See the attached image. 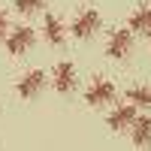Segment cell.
<instances>
[{"label":"cell","instance_id":"30bf717a","mask_svg":"<svg viewBox=\"0 0 151 151\" xmlns=\"http://www.w3.org/2000/svg\"><path fill=\"white\" fill-rule=\"evenodd\" d=\"M130 30L133 33H151V6H142V9H136L133 15H130Z\"/></svg>","mask_w":151,"mask_h":151},{"label":"cell","instance_id":"8992f818","mask_svg":"<svg viewBox=\"0 0 151 151\" xmlns=\"http://www.w3.org/2000/svg\"><path fill=\"white\" fill-rule=\"evenodd\" d=\"M42 88H45V73H42V70H30V73H24L21 79H18L15 91H18L21 100H33Z\"/></svg>","mask_w":151,"mask_h":151},{"label":"cell","instance_id":"5bb4252c","mask_svg":"<svg viewBox=\"0 0 151 151\" xmlns=\"http://www.w3.org/2000/svg\"><path fill=\"white\" fill-rule=\"evenodd\" d=\"M148 40H151V33H148Z\"/></svg>","mask_w":151,"mask_h":151},{"label":"cell","instance_id":"5b68a950","mask_svg":"<svg viewBox=\"0 0 151 151\" xmlns=\"http://www.w3.org/2000/svg\"><path fill=\"white\" fill-rule=\"evenodd\" d=\"M3 42H6V52L12 58H21L24 52H30V45H33V30L30 27H15V30H9V36Z\"/></svg>","mask_w":151,"mask_h":151},{"label":"cell","instance_id":"3957f363","mask_svg":"<svg viewBox=\"0 0 151 151\" xmlns=\"http://www.w3.org/2000/svg\"><path fill=\"white\" fill-rule=\"evenodd\" d=\"M133 52V30L130 27H121V30H115L109 36V42H106V55L112 58V60H124Z\"/></svg>","mask_w":151,"mask_h":151},{"label":"cell","instance_id":"4fadbf2b","mask_svg":"<svg viewBox=\"0 0 151 151\" xmlns=\"http://www.w3.org/2000/svg\"><path fill=\"white\" fill-rule=\"evenodd\" d=\"M6 30H9V21H6V12L0 9V40H6V36H9Z\"/></svg>","mask_w":151,"mask_h":151},{"label":"cell","instance_id":"277c9868","mask_svg":"<svg viewBox=\"0 0 151 151\" xmlns=\"http://www.w3.org/2000/svg\"><path fill=\"white\" fill-rule=\"evenodd\" d=\"M136 106L133 103H124V106H118V109H112V115H109V130L112 133H127V130H133V124H136Z\"/></svg>","mask_w":151,"mask_h":151},{"label":"cell","instance_id":"6da1fadb","mask_svg":"<svg viewBox=\"0 0 151 151\" xmlns=\"http://www.w3.org/2000/svg\"><path fill=\"white\" fill-rule=\"evenodd\" d=\"M112 100H115V82L112 79H91V85H88V91H85V103L91 106V109H103L109 106Z\"/></svg>","mask_w":151,"mask_h":151},{"label":"cell","instance_id":"9c48e42d","mask_svg":"<svg viewBox=\"0 0 151 151\" xmlns=\"http://www.w3.org/2000/svg\"><path fill=\"white\" fill-rule=\"evenodd\" d=\"M42 36H45L52 45H64V24H60L58 15H45V21H42Z\"/></svg>","mask_w":151,"mask_h":151},{"label":"cell","instance_id":"52a82bcc","mask_svg":"<svg viewBox=\"0 0 151 151\" xmlns=\"http://www.w3.org/2000/svg\"><path fill=\"white\" fill-rule=\"evenodd\" d=\"M52 82H55V91H60V94H70V91H76V85H79L76 67L70 64V60L58 64V67H55V73H52Z\"/></svg>","mask_w":151,"mask_h":151},{"label":"cell","instance_id":"ba28073f","mask_svg":"<svg viewBox=\"0 0 151 151\" xmlns=\"http://www.w3.org/2000/svg\"><path fill=\"white\" fill-rule=\"evenodd\" d=\"M130 139L136 148H151V118H136L133 130H130Z\"/></svg>","mask_w":151,"mask_h":151},{"label":"cell","instance_id":"7c38bea8","mask_svg":"<svg viewBox=\"0 0 151 151\" xmlns=\"http://www.w3.org/2000/svg\"><path fill=\"white\" fill-rule=\"evenodd\" d=\"M45 6V0H15V9L21 15H33V12H40Z\"/></svg>","mask_w":151,"mask_h":151},{"label":"cell","instance_id":"7a4b0ae2","mask_svg":"<svg viewBox=\"0 0 151 151\" xmlns=\"http://www.w3.org/2000/svg\"><path fill=\"white\" fill-rule=\"evenodd\" d=\"M100 24H103L100 12L97 9H85V12H79V15L73 18V36L76 40H91V36L100 30Z\"/></svg>","mask_w":151,"mask_h":151},{"label":"cell","instance_id":"8fae6325","mask_svg":"<svg viewBox=\"0 0 151 151\" xmlns=\"http://www.w3.org/2000/svg\"><path fill=\"white\" fill-rule=\"evenodd\" d=\"M127 103L139 106V109H151V88H145V85L130 88V91H127Z\"/></svg>","mask_w":151,"mask_h":151}]
</instances>
